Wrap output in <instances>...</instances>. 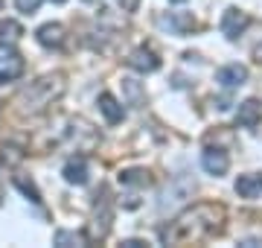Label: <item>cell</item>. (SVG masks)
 <instances>
[{
	"mask_svg": "<svg viewBox=\"0 0 262 248\" xmlns=\"http://www.w3.org/2000/svg\"><path fill=\"white\" fill-rule=\"evenodd\" d=\"M225 222V208L222 204H195L192 210L181 213L178 219L172 222L166 231H163V242H172V245H181V242H198L201 237L213 234V231L222 228Z\"/></svg>",
	"mask_w": 262,
	"mask_h": 248,
	"instance_id": "1",
	"label": "cell"
},
{
	"mask_svg": "<svg viewBox=\"0 0 262 248\" xmlns=\"http://www.w3.org/2000/svg\"><path fill=\"white\" fill-rule=\"evenodd\" d=\"M61 76H44L38 79L35 85H29L24 94H20V105L24 108H29V111H38V108H44V105H50L53 99H56L58 94H61Z\"/></svg>",
	"mask_w": 262,
	"mask_h": 248,
	"instance_id": "2",
	"label": "cell"
},
{
	"mask_svg": "<svg viewBox=\"0 0 262 248\" xmlns=\"http://www.w3.org/2000/svg\"><path fill=\"white\" fill-rule=\"evenodd\" d=\"M24 73V56L12 44H0V85Z\"/></svg>",
	"mask_w": 262,
	"mask_h": 248,
	"instance_id": "3",
	"label": "cell"
},
{
	"mask_svg": "<svg viewBox=\"0 0 262 248\" xmlns=\"http://www.w3.org/2000/svg\"><path fill=\"white\" fill-rule=\"evenodd\" d=\"M248 24H251L248 12L230 6V9H225V15H222V20H219V29H222V35H225V38L236 41V38L245 32V29H248Z\"/></svg>",
	"mask_w": 262,
	"mask_h": 248,
	"instance_id": "4",
	"label": "cell"
},
{
	"mask_svg": "<svg viewBox=\"0 0 262 248\" xmlns=\"http://www.w3.org/2000/svg\"><path fill=\"white\" fill-rule=\"evenodd\" d=\"M128 67H131V70H137V73H155V70L160 67V58L155 56L151 50L137 47V50L128 56Z\"/></svg>",
	"mask_w": 262,
	"mask_h": 248,
	"instance_id": "5",
	"label": "cell"
},
{
	"mask_svg": "<svg viewBox=\"0 0 262 248\" xmlns=\"http://www.w3.org/2000/svg\"><path fill=\"white\" fill-rule=\"evenodd\" d=\"M201 167H204L210 175H225V172L230 170V158H227L225 149H204Z\"/></svg>",
	"mask_w": 262,
	"mask_h": 248,
	"instance_id": "6",
	"label": "cell"
},
{
	"mask_svg": "<svg viewBox=\"0 0 262 248\" xmlns=\"http://www.w3.org/2000/svg\"><path fill=\"white\" fill-rule=\"evenodd\" d=\"M35 38L41 47H50V50H58L64 44V27L61 24H44V27H38Z\"/></svg>",
	"mask_w": 262,
	"mask_h": 248,
	"instance_id": "7",
	"label": "cell"
},
{
	"mask_svg": "<svg viewBox=\"0 0 262 248\" xmlns=\"http://www.w3.org/2000/svg\"><path fill=\"white\" fill-rule=\"evenodd\" d=\"M215 79H219L222 88H239V85H245V79H248V67L245 65H225V67H219Z\"/></svg>",
	"mask_w": 262,
	"mask_h": 248,
	"instance_id": "8",
	"label": "cell"
},
{
	"mask_svg": "<svg viewBox=\"0 0 262 248\" xmlns=\"http://www.w3.org/2000/svg\"><path fill=\"white\" fill-rule=\"evenodd\" d=\"M259 120H262V105L256 99H245L239 105V111H236V123L245 126V129H256Z\"/></svg>",
	"mask_w": 262,
	"mask_h": 248,
	"instance_id": "9",
	"label": "cell"
},
{
	"mask_svg": "<svg viewBox=\"0 0 262 248\" xmlns=\"http://www.w3.org/2000/svg\"><path fill=\"white\" fill-rule=\"evenodd\" d=\"M64 178L67 184H88V161L84 158H70V161L64 163Z\"/></svg>",
	"mask_w": 262,
	"mask_h": 248,
	"instance_id": "10",
	"label": "cell"
},
{
	"mask_svg": "<svg viewBox=\"0 0 262 248\" xmlns=\"http://www.w3.org/2000/svg\"><path fill=\"white\" fill-rule=\"evenodd\" d=\"M99 111L105 114V120H108V123H120L122 117H125L122 105L117 102L111 94H99Z\"/></svg>",
	"mask_w": 262,
	"mask_h": 248,
	"instance_id": "11",
	"label": "cell"
},
{
	"mask_svg": "<svg viewBox=\"0 0 262 248\" xmlns=\"http://www.w3.org/2000/svg\"><path fill=\"white\" fill-rule=\"evenodd\" d=\"M236 193H239L242 199H256V196L262 193L259 175H239V181H236Z\"/></svg>",
	"mask_w": 262,
	"mask_h": 248,
	"instance_id": "12",
	"label": "cell"
},
{
	"mask_svg": "<svg viewBox=\"0 0 262 248\" xmlns=\"http://www.w3.org/2000/svg\"><path fill=\"white\" fill-rule=\"evenodd\" d=\"M108 228H111V210H108V204L102 201V210L96 208V213H94V237L102 239L105 234H108Z\"/></svg>",
	"mask_w": 262,
	"mask_h": 248,
	"instance_id": "13",
	"label": "cell"
},
{
	"mask_svg": "<svg viewBox=\"0 0 262 248\" xmlns=\"http://www.w3.org/2000/svg\"><path fill=\"white\" fill-rule=\"evenodd\" d=\"M120 181L122 184H131V187H149L151 175L146 170H125V172H120Z\"/></svg>",
	"mask_w": 262,
	"mask_h": 248,
	"instance_id": "14",
	"label": "cell"
},
{
	"mask_svg": "<svg viewBox=\"0 0 262 248\" xmlns=\"http://www.w3.org/2000/svg\"><path fill=\"white\" fill-rule=\"evenodd\" d=\"M20 35H24V29H20L18 20H0V44H12Z\"/></svg>",
	"mask_w": 262,
	"mask_h": 248,
	"instance_id": "15",
	"label": "cell"
},
{
	"mask_svg": "<svg viewBox=\"0 0 262 248\" xmlns=\"http://www.w3.org/2000/svg\"><path fill=\"white\" fill-rule=\"evenodd\" d=\"M53 245H58V248L84 245V237H82V234H76V231H56V237H53Z\"/></svg>",
	"mask_w": 262,
	"mask_h": 248,
	"instance_id": "16",
	"label": "cell"
},
{
	"mask_svg": "<svg viewBox=\"0 0 262 248\" xmlns=\"http://www.w3.org/2000/svg\"><path fill=\"white\" fill-rule=\"evenodd\" d=\"M122 88H125V94L131 96V102H134V105H143V94H140V85H137L134 79H122Z\"/></svg>",
	"mask_w": 262,
	"mask_h": 248,
	"instance_id": "17",
	"label": "cell"
},
{
	"mask_svg": "<svg viewBox=\"0 0 262 248\" xmlns=\"http://www.w3.org/2000/svg\"><path fill=\"white\" fill-rule=\"evenodd\" d=\"M15 184H18L20 190L27 193V196H29L32 201H35V204L41 201V196H38V190H35V184H32V181H27V178H20V175H15Z\"/></svg>",
	"mask_w": 262,
	"mask_h": 248,
	"instance_id": "18",
	"label": "cell"
},
{
	"mask_svg": "<svg viewBox=\"0 0 262 248\" xmlns=\"http://www.w3.org/2000/svg\"><path fill=\"white\" fill-rule=\"evenodd\" d=\"M44 0H15V6H18V12H24V15H32V12H38V6H41Z\"/></svg>",
	"mask_w": 262,
	"mask_h": 248,
	"instance_id": "19",
	"label": "cell"
},
{
	"mask_svg": "<svg viewBox=\"0 0 262 248\" xmlns=\"http://www.w3.org/2000/svg\"><path fill=\"white\" fill-rule=\"evenodd\" d=\"M117 3H120V6H122L125 12H134L137 6H140V0H117Z\"/></svg>",
	"mask_w": 262,
	"mask_h": 248,
	"instance_id": "20",
	"label": "cell"
},
{
	"mask_svg": "<svg viewBox=\"0 0 262 248\" xmlns=\"http://www.w3.org/2000/svg\"><path fill=\"white\" fill-rule=\"evenodd\" d=\"M122 245H125V248H140V245H146V242H140V239H125Z\"/></svg>",
	"mask_w": 262,
	"mask_h": 248,
	"instance_id": "21",
	"label": "cell"
},
{
	"mask_svg": "<svg viewBox=\"0 0 262 248\" xmlns=\"http://www.w3.org/2000/svg\"><path fill=\"white\" fill-rule=\"evenodd\" d=\"M53 3H64V0H53Z\"/></svg>",
	"mask_w": 262,
	"mask_h": 248,
	"instance_id": "22",
	"label": "cell"
},
{
	"mask_svg": "<svg viewBox=\"0 0 262 248\" xmlns=\"http://www.w3.org/2000/svg\"><path fill=\"white\" fill-rule=\"evenodd\" d=\"M259 187H262V175H259Z\"/></svg>",
	"mask_w": 262,
	"mask_h": 248,
	"instance_id": "23",
	"label": "cell"
},
{
	"mask_svg": "<svg viewBox=\"0 0 262 248\" xmlns=\"http://www.w3.org/2000/svg\"><path fill=\"white\" fill-rule=\"evenodd\" d=\"M175 3H181V0H175Z\"/></svg>",
	"mask_w": 262,
	"mask_h": 248,
	"instance_id": "24",
	"label": "cell"
}]
</instances>
